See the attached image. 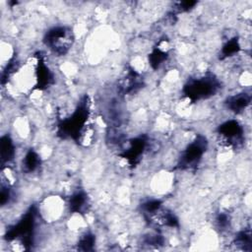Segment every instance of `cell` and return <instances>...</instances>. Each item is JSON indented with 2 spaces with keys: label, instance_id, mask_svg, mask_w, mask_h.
<instances>
[{
  "label": "cell",
  "instance_id": "cell-9",
  "mask_svg": "<svg viewBox=\"0 0 252 252\" xmlns=\"http://www.w3.org/2000/svg\"><path fill=\"white\" fill-rule=\"evenodd\" d=\"M166 58H167V52L159 48H156L149 55V62L153 66V68L158 69L166 60Z\"/></svg>",
  "mask_w": 252,
  "mask_h": 252
},
{
  "label": "cell",
  "instance_id": "cell-6",
  "mask_svg": "<svg viewBox=\"0 0 252 252\" xmlns=\"http://www.w3.org/2000/svg\"><path fill=\"white\" fill-rule=\"evenodd\" d=\"M0 155H1V163L3 166L5 164L10 163L15 158L16 147L9 135H4L1 137Z\"/></svg>",
  "mask_w": 252,
  "mask_h": 252
},
{
  "label": "cell",
  "instance_id": "cell-7",
  "mask_svg": "<svg viewBox=\"0 0 252 252\" xmlns=\"http://www.w3.org/2000/svg\"><path fill=\"white\" fill-rule=\"evenodd\" d=\"M88 196L84 191H77L69 199V209L70 212L74 214H81L83 210L87 208Z\"/></svg>",
  "mask_w": 252,
  "mask_h": 252
},
{
  "label": "cell",
  "instance_id": "cell-11",
  "mask_svg": "<svg viewBox=\"0 0 252 252\" xmlns=\"http://www.w3.org/2000/svg\"><path fill=\"white\" fill-rule=\"evenodd\" d=\"M95 244V237L92 233H86L83 235L78 242V247L82 250H92Z\"/></svg>",
  "mask_w": 252,
  "mask_h": 252
},
{
  "label": "cell",
  "instance_id": "cell-10",
  "mask_svg": "<svg viewBox=\"0 0 252 252\" xmlns=\"http://www.w3.org/2000/svg\"><path fill=\"white\" fill-rule=\"evenodd\" d=\"M240 49L239 42L236 38H231L227 40L222 48H221V57H229L233 56L235 53H237Z\"/></svg>",
  "mask_w": 252,
  "mask_h": 252
},
{
  "label": "cell",
  "instance_id": "cell-2",
  "mask_svg": "<svg viewBox=\"0 0 252 252\" xmlns=\"http://www.w3.org/2000/svg\"><path fill=\"white\" fill-rule=\"evenodd\" d=\"M74 41L72 31L67 27H54L45 33L43 42L58 55L66 54Z\"/></svg>",
  "mask_w": 252,
  "mask_h": 252
},
{
  "label": "cell",
  "instance_id": "cell-3",
  "mask_svg": "<svg viewBox=\"0 0 252 252\" xmlns=\"http://www.w3.org/2000/svg\"><path fill=\"white\" fill-rule=\"evenodd\" d=\"M207 149V141L203 136H197L186 148L181 152L178 160V167L181 169H189L196 167L202 159Z\"/></svg>",
  "mask_w": 252,
  "mask_h": 252
},
{
  "label": "cell",
  "instance_id": "cell-8",
  "mask_svg": "<svg viewBox=\"0 0 252 252\" xmlns=\"http://www.w3.org/2000/svg\"><path fill=\"white\" fill-rule=\"evenodd\" d=\"M39 164H40V157L35 151L30 150L23 158L22 166L25 172L32 173L38 168Z\"/></svg>",
  "mask_w": 252,
  "mask_h": 252
},
{
  "label": "cell",
  "instance_id": "cell-5",
  "mask_svg": "<svg viewBox=\"0 0 252 252\" xmlns=\"http://www.w3.org/2000/svg\"><path fill=\"white\" fill-rule=\"evenodd\" d=\"M251 96L246 93H239L233 95H230L224 101V104L227 109L234 113L243 112L250 103Z\"/></svg>",
  "mask_w": 252,
  "mask_h": 252
},
{
  "label": "cell",
  "instance_id": "cell-4",
  "mask_svg": "<svg viewBox=\"0 0 252 252\" xmlns=\"http://www.w3.org/2000/svg\"><path fill=\"white\" fill-rule=\"evenodd\" d=\"M244 130L236 120H227L218 128V136L223 147H238L243 142Z\"/></svg>",
  "mask_w": 252,
  "mask_h": 252
},
{
  "label": "cell",
  "instance_id": "cell-1",
  "mask_svg": "<svg viewBox=\"0 0 252 252\" xmlns=\"http://www.w3.org/2000/svg\"><path fill=\"white\" fill-rule=\"evenodd\" d=\"M220 84L214 75H206L189 80L183 88L184 95L192 102L206 99L219 91Z\"/></svg>",
  "mask_w": 252,
  "mask_h": 252
}]
</instances>
